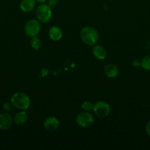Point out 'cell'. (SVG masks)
Segmentation results:
<instances>
[{
    "instance_id": "obj_1",
    "label": "cell",
    "mask_w": 150,
    "mask_h": 150,
    "mask_svg": "<svg viewBox=\"0 0 150 150\" xmlns=\"http://www.w3.org/2000/svg\"><path fill=\"white\" fill-rule=\"evenodd\" d=\"M79 35L82 42L90 46L96 45L99 39V34L98 31L94 27L90 26L82 28Z\"/></svg>"
},
{
    "instance_id": "obj_2",
    "label": "cell",
    "mask_w": 150,
    "mask_h": 150,
    "mask_svg": "<svg viewBox=\"0 0 150 150\" xmlns=\"http://www.w3.org/2000/svg\"><path fill=\"white\" fill-rule=\"evenodd\" d=\"M10 103L13 106L20 111H26L31 105V100L28 95L22 92L13 94L10 98Z\"/></svg>"
},
{
    "instance_id": "obj_3",
    "label": "cell",
    "mask_w": 150,
    "mask_h": 150,
    "mask_svg": "<svg viewBox=\"0 0 150 150\" xmlns=\"http://www.w3.org/2000/svg\"><path fill=\"white\" fill-rule=\"evenodd\" d=\"M37 19L41 23H48L52 17L51 7L48 4H40L35 10Z\"/></svg>"
},
{
    "instance_id": "obj_4",
    "label": "cell",
    "mask_w": 150,
    "mask_h": 150,
    "mask_svg": "<svg viewBox=\"0 0 150 150\" xmlns=\"http://www.w3.org/2000/svg\"><path fill=\"white\" fill-rule=\"evenodd\" d=\"M93 111L96 117L99 118H105L110 115L111 112V108L107 102L100 100L97 101L94 104Z\"/></svg>"
},
{
    "instance_id": "obj_5",
    "label": "cell",
    "mask_w": 150,
    "mask_h": 150,
    "mask_svg": "<svg viewBox=\"0 0 150 150\" xmlns=\"http://www.w3.org/2000/svg\"><path fill=\"white\" fill-rule=\"evenodd\" d=\"M76 122L79 127L82 128H88L94 125V117L90 112L82 111L79 113L76 117Z\"/></svg>"
},
{
    "instance_id": "obj_6",
    "label": "cell",
    "mask_w": 150,
    "mask_h": 150,
    "mask_svg": "<svg viewBox=\"0 0 150 150\" xmlns=\"http://www.w3.org/2000/svg\"><path fill=\"white\" fill-rule=\"evenodd\" d=\"M41 22L38 19H30L24 26V33L29 38L37 36L41 31Z\"/></svg>"
},
{
    "instance_id": "obj_7",
    "label": "cell",
    "mask_w": 150,
    "mask_h": 150,
    "mask_svg": "<svg viewBox=\"0 0 150 150\" xmlns=\"http://www.w3.org/2000/svg\"><path fill=\"white\" fill-rule=\"evenodd\" d=\"M13 123V118L8 112L0 114V130H6L12 127Z\"/></svg>"
},
{
    "instance_id": "obj_8",
    "label": "cell",
    "mask_w": 150,
    "mask_h": 150,
    "mask_svg": "<svg viewBox=\"0 0 150 150\" xmlns=\"http://www.w3.org/2000/svg\"><path fill=\"white\" fill-rule=\"evenodd\" d=\"M44 127L48 131H54L60 126V122L55 117H47L44 122Z\"/></svg>"
},
{
    "instance_id": "obj_9",
    "label": "cell",
    "mask_w": 150,
    "mask_h": 150,
    "mask_svg": "<svg viewBox=\"0 0 150 150\" xmlns=\"http://www.w3.org/2000/svg\"><path fill=\"white\" fill-rule=\"evenodd\" d=\"M36 6V0H21L19 4L20 10L24 13H30L33 11Z\"/></svg>"
},
{
    "instance_id": "obj_10",
    "label": "cell",
    "mask_w": 150,
    "mask_h": 150,
    "mask_svg": "<svg viewBox=\"0 0 150 150\" xmlns=\"http://www.w3.org/2000/svg\"><path fill=\"white\" fill-rule=\"evenodd\" d=\"M93 55L99 60H103L107 57V51L101 45H94L92 50Z\"/></svg>"
},
{
    "instance_id": "obj_11",
    "label": "cell",
    "mask_w": 150,
    "mask_h": 150,
    "mask_svg": "<svg viewBox=\"0 0 150 150\" xmlns=\"http://www.w3.org/2000/svg\"><path fill=\"white\" fill-rule=\"evenodd\" d=\"M104 73L107 77L110 79H114L119 75V70L116 64H108L104 67Z\"/></svg>"
},
{
    "instance_id": "obj_12",
    "label": "cell",
    "mask_w": 150,
    "mask_h": 150,
    "mask_svg": "<svg viewBox=\"0 0 150 150\" xmlns=\"http://www.w3.org/2000/svg\"><path fill=\"white\" fill-rule=\"evenodd\" d=\"M49 37L53 41H58L63 37V32L61 29L57 26H53L49 29Z\"/></svg>"
},
{
    "instance_id": "obj_13",
    "label": "cell",
    "mask_w": 150,
    "mask_h": 150,
    "mask_svg": "<svg viewBox=\"0 0 150 150\" xmlns=\"http://www.w3.org/2000/svg\"><path fill=\"white\" fill-rule=\"evenodd\" d=\"M27 114L26 111H20L15 114L13 117V122L17 125H23L27 121Z\"/></svg>"
},
{
    "instance_id": "obj_14",
    "label": "cell",
    "mask_w": 150,
    "mask_h": 150,
    "mask_svg": "<svg viewBox=\"0 0 150 150\" xmlns=\"http://www.w3.org/2000/svg\"><path fill=\"white\" fill-rule=\"evenodd\" d=\"M30 45L31 47L33 48L34 50H39L41 48V45H42V42H41V39L38 38L37 36L32 37L31 38L30 40Z\"/></svg>"
},
{
    "instance_id": "obj_15",
    "label": "cell",
    "mask_w": 150,
    "mask_h": 150,
    "mask_svg": "<svg viewBox=\"0 0 150 150\" xmlns=\"http://www.w3.org/2000/svg\"><path fill=\"white\" fill-rule=\"evenodd\" d=\"M141 67L146 70H150V55H146L141 60Z\"/></svg>"
},
{
    "instance_id": "obj_16",
    "label": "cell",
    "mask_w": 150,
    "mask_h": 150,
    "mask_svg": "<svg viewBox=\"0 0 150 150\" xmlns=\"http://www.w3.org/2000/svg\"><path fill=\"white\" fill-rule=\"evenodd\" d=\"M93 108H94V104L91 101H84L82 103V105H81V108H82V110L83 111L90 112V111H93Z\"/></svg>"
},
{
    "instance_id": "obj_17",
    "label": "cell",
    "mask_w": 150,
    "mask_h": 150,
    "mask_svg": "<svg viewBox=\"0 0 150 150\" xmlns=\"http://www.w3.org/2000/svg\"><path fill=\"white\" fill-rule=\"evenodd\" d=\"M12 106H13V105H12L11 103L7 102V103H4L3 104L2 108L5 112H9V111H11Z\"/></svg>"
},
{
    "instance_id": "obj_18",
    "label": "cell",
    "mask_w": 150,
    "mask_h": 150,
    "mask_svg": "<svg viewBox=\"0 0 150 150\" xmlns=\"http://www.w3.org/2000/svg\"><path fill=\"white\" fill-rule=\"evenodd\" d=\"M59 1H60V0H48V1H47V2H48L47 4H48L51 8H53V7H55L58 4Z\"/></svg>"
},
{
    "instance_id": "obj_19",
    "label": "cell",
    "mask_w": 150,
    "mask_h": 150,
    "mask_svg": "<svg viewBox=\"0 0 150 150\" xmlns=\"http://www.w3.org/2000/svg\"><path fill=\"white\" fill-rule=\"evenodd\" d=\"M145 131L146 133L148 136L150 137V120L149 122H147V123L146 124L145 126Z\"/></svg>"
},
{
    "instance_id": "obj_20",
    "label": "cell",
    "mask_w": 150,
    "mask_h": 150,
    "mask_svg": "<svg viewBox=\"0 0 150 150\" xmlns=\"http://www.w3.org/2000/svg\"><path fill=\"white\" fill-rule=\"evenodd\" d=\"M132 67H141V61L138 59H134L133 61L132 62Z\"/></svg>"
},
{
    "instance_id": "obj_21",
    "label": "cell",
    "mask_w": 150,
    "mask_h": 150,
    "mask_svg": "<svg viewBox=\"0 0 150 150\" xmlns=\"http://www.w3.org/2000/svg\"><path fill=\"white\" fill-rule=\"evenodd\" d=\"M47 1H48V0H36L37 2L40 3V4H43V3H46V2H47Z\"/></svg>"
},
{
    "instance_id": "obj_22",
    "label": "cell",
    "mask_w": 150,
    "mask_h": 150,
    "mask_svg": "<svg viewBox=\"0 0 150 150\" xmlns=\"http://www.w3.org/2000/svg\"><path fill=\"white\" fill-rule=\"evenodd\" d=\"M107 1H114V0H107Z\"/></svg>"
}]
</instances>
